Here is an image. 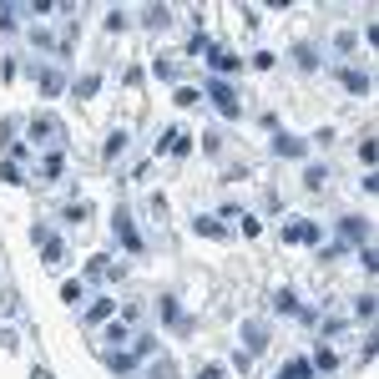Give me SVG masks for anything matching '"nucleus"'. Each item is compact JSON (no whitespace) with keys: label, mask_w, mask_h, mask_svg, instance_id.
I'll use <instances>...</instances> for the list:
<instances>
[{"label":"nucleus","mask_w":379,"mask_h":379,"mask_svg":"<svg viewBox=\"0 0 379 379\" xmlns=\"http://www.w3.org/2000/svg\"><path fill=\"white\" fill-rule=\"evenodd\" d=\"M207 101H213L223 117H238V112H243V107H238V91L228 87V81H207Z\"/></svg>","instance_id":"obj_1"},{"label":"nucleus","mask_w":379,"mask_h":379,"mask_svg":"<svg viewBox=\"0 0 379 379\" xmlns=\"http://www.w3.org/2000/svg\"><path fill=\"white\" fill-rule=\"evenodd\" d=\"M273 309H278V313H293V319H313V313H309L299 299H293L288 288H278V293H273Z\"/></svg>","instance_id":"obj_2"},{"label":"nucleus","mask_w":379,"mask_h":379,"mask_svg":"<svg viewBox=\"0 0 379 379\" xmlns=\"http://www.w3.org/2000/svg\"><path fill=\"white\" fill-rule=\"evenodd\" d=\"M273 152H278V157H304V152H309V142H304V137L278 132V137H273Z\"/></svg>","instance_id":"obj_3"},{"label":"nucleus","mask_w":379,"mask_h":379,"mask_svg":"<svg viewBox=\"0 0 379 379\" xmlns=\"http://www.w3.org/2000/svg\"><path fill=\"white\" fill-rule=\"evenodd\" d=\"M112 228H117V238H121V243H126V248H132V253H137V248H142V238H137V228H132V218H126V207H121V213H117V218H112Z\"/></svg>","instance_id":"obj_4"},{"label":"nucleus","mask_w":379,"mask_h":379,"mask_svg":"<svg viewBox=\"0 0 379 379\" xmlns=\"http://www.w3.org/2000/svg\"><path fill=\"white\" fill-rule=\"evenodd\" d=\"M283 243H319V228H313V223H288Z\"/></svg>","instance_id":"obj_5"},{"label":"nucleus","mask_w":379,"mask_h":379,"mask_svg":"<svg viewBox=\"0 0 379 379\" xmlns=\"http://www.w3.org/2000/svg\"><path fill=\"white\" fill-rule=\"evenodd\" d=\"M207 61H213V71H223V76H228V71H238V61H243V56L223 51V46H207Z\"/></svg>","instance_id":"obj_6"},{"label":"nucleus","mask_w":379,"mask_h":379,"mask_svg":"<svg viewBox=\"0 0 379 379\" xmlns=\"http://www.w3.org/2000/svg\"><path fill=\"white\" fill-rule=\"evenodd\" d=\"M107 369H112V374H132V369H137V354H132V349H112V354H107Z\"/></svg>","instance_id":"obj_7"},{"label":"nucleus","mask_w":379,"mask_h":379,"mask_svg":"<svg viewBox=\"0 0 379 379\" xmlns=\"http://www.w3.org/2000/svg\"><path fill=\"white\" fill-rule=\"evenodd\" d=\"M61 87H66L61 71H36V91H40V96H61Z\"/></svg>","instance_id":"obj_8"},{"label":"nucleus","mask_w":379,"mask_h":379,"mask_svg":"<svg viewBox=\"0 0 379 379\" xmlns=\"http://www.w3.org/2000/svg\"><path fill=\"white\" fill-rule=\"evenodd\" d=\"M243 339H248V354H258V349H268V329L263 324H243Z\"/></svg>","instance_id":"obj_9"},{"label":"nucleus","mask_w":379,"mask_h":379,"mask_svg":"<svg viewBox=\"0 0 379 379\" xmlns=\"http://www.w3.org/2000/svg\"><path fill=\"white\" fill-rule=\"evenodd\" d=\"M112 313H117V299H96V304L87 309V324H107Z\"/></svg>","instance_id":"obj_10"},{"label":"nucleus","mask_w":379,"mask_h":379,"mask_svg":"<svg viewBox=\"0 0 379 379\" xmlns=\"http://www.w3.org/2000/svg\"><path fill=\"white\" fill-rule=\"evenodd\" d=\"M273 379H313V364H309V359H293V364H283Z\"/></svg>","instance_id":"obj_11"},{"label":"nucleus","mask_w":379,"mask_h":379,"mask_svg":"<svg viewBox=\"0 0 379 379\" xmlns=\"http://www.w3.org/2000/svg\"><path fill=\"white\" fill-rule=\"evenodd\" d=\"M339 81H344V91H354V96H364V91H369V76H364V71H354V66H349Z\"/></svg>","instance_id":"obj_12"},{"label":"nucleus","mask_w":379,"mask_h":379,"mask_svg":"<svg viewBox=\"0 0 379 379\" xmlns=\"http://www.w3.org/2000/svg\"><path fill=\"white\" fill-rule=\"evenodd\" d=\"M339 238L344 243H364V223L359 218H339Z\"/></svg>","instance_id":"obj_13"},{"label":"nucleus","mask_w":379,"mask_h":379,"mask_svg":"<svg viewBox=\"0 0 379 379\" xmlns=\"http://www.w3.org/2000/svg\"><path fill=\"white\" fill-rule=\"evenodd\" d=\"M309 364H313V369H324V374H329L334 364H339V354H334L329 344H319V349H313V359H309Z\"/></svg>","instance_id":"obj_14"},{"label":"nucleus","mask_w":379,"mask_h":379,"mask_svg":"<svg viewBox=\"0 0 379 379\" xmlns=\"http://www.w3.org/2000/svg\"><path fill=\"white\" fill-rule=\"evenodd\" d=\"M31 132H36V137H61V121H56V117H36Z\"/></svg>","instance_id":"obj_15"},{"label":"nucleus","mask_w":379,"mask_h":379,"mask_svg":"<svg viewBox=\"0 0 379 379\" xmlns=\"http://www.w3.org/2000/svg\"><path fill=\"white\" fill-rule=\"evenodd\" d=\"M162 324H182V309H177L172 293H162Z\"/></svg>","instance_id":"obj_16"},{"label":"nucleus","mask_w":379,"mask_h":379,"mask_svg":"<svg viewBox=\"0 0 379 379\" xmlns=\"http://www.w3.org/2000/svg\"><path fill=\"white\" fill-rule=\"evenodd\" d=\"M40 248H46V263H51V268H61V263H66V248H61V238L40 243Z\"/></svg>","instance_id":"obj_17"},{"label":"nucleus","mask_w":379,"mask_h":379,"mask_svg":"<svg viewBox=\"0 0 379 379\" xmlns=\"http://www.w3.org/2000/svg\"><path fill=\"white\" fill-rule=\"evenodd\" d=\"M137 359H152V354H157V339H152V334H137Z\"/></svg>","instance_id":"obj_18"},{"label":"nucleus","mask_w":379,"mask_h":379,"mask_svg":"<svg viewBox=\"0 0 379 379\" xmlns=\"http://www.w3.org/2000/svg\"><path fill=\"white\" fill-rule=\"evenodd\" d=\"M167 152H177V157H187V152H193V137H187V132H177V126H172V147H167Z\"/></svg>","instance_id":"obj_19"},{"label":"nucleus","mask_w":379,"mask_h":379,"mask_svg":"<svg viewBox=\"0 0 379 379\" xmlns=\"http://www.w3.org/2000/svg\"><path fill=\"white\" fill-rule=\"evenodd\" d=\"M193 228H198V233H202V238H223V223H218V218H198Z\"/></svg>","instance_id":"obj_20"},{"label":"nucleus","mask_w":379,"mask_h":379,"mask_svg":"<svg viewBox=\"0 0 379 379\" xmlns=\"http://www.w3.org/2000/svg\"><path fill=\"white\" fill-rule=\"evenodd\" d=\"M61 167H66V162H61V152H51L46 162H40V172H46V182H56V177H61Z\"/></svg>","instance_id":"obj_21"},{"label":"nucleus","mask_w":379,"mask_h":379,"mask_svg":"<svg viewBox=\"0 0 379 379\" xmlns=\"http://www.w3.org/2000/svg\"><path fill=\"white\" fill-rule=\"evenodd\" d=\"M147 379H177V364H172V359H157Z\"/></svg>","instance_id":"obj_22"},{"label":"nucleus","mask_w":379,"mask_h":379,"mask_svg":"<svg viewBox=\"0 0 379 379\" xmlns=\"http://www.w3.org/2000/svg\"><path fill=\"white\" fill-rule=\"evenodd\" d=\"M304 182L313 187V193H319V187L329 182V167H309V172H304Z\"/></svg>","instance_id":"obj_23"},{"label":"nucleus","mask_w":379,"mask_h":379,"mask_svg":"<svg viewBox=\"0 0 379 379\" xmlns=\"http://www.w3.org/2000/svg\"><path fill=\"white\" fill-rule=\"evenodd\" d=\"M101 91V76H81L76 81V96H96Z\"/></svg>","instance_id":"obj_24"},{"label":"nucleus","mask_w":379,"mask_h":379,"mask_svg":"<svg viewBox=\"0 0 379 379\" xmlns=\"http://www.w3.org/2000/svg\"><path fill=\"white\" fill-rule=\"evenodd\" d=\"M0 182H10V187H20L26 177H20V167L15 162H0Z\"/></svg>","instance_id":"obj_25"},{"label":"nucleus","mask_w":379,"mask_h":379,"mask_svg":"<svg viewBox=\"0 0 379 379\" xmlns=\"http://www.w3.org/2000/svg\"><path fill=\"white\" fill-rule=\"evenodd\" d=\"M167 20H172V15H167L162 6H152V10H147V26H152V31H162V26H167Z\"/></svg>","instance_id":"obj_26"},{"label":"nucleus","mask_w":379,"mask_h":379,"mask_svg":"<svg viewBox=\"0 0 379 379\" xmlns=\"http://www.w3.org/2000/svg\"><path fill=\"white\" fill-rule=\"evenodd\" d=\"M293 61H299V66H304V71H313V66H319V56H313L309 46H299V51H293Z\"/></svg>","instance_id":"obj_27"},{"label":"nucleus","mask_w":379,"mask_h":379,"mask_svg":"<svg viewBox=\"0 0 379 379\" xmlns=\"http://www.w3.org/2000/svg\"><path fill=\"white\" fill-rule=\"evenodd\" d=\"M354 313H359V319H374V293H364V299H354Z\"/></svg>","instance_id":"obj_28"},{"label":"nucleus","mask_w":379,"mask_h":379,"mask_svg":"<svg viewBox=\"0 0 379 379\" xmlns=\"http://www.w3.org/2000/svg\"><path fill=\"white\" fill-rule=\"evenodd\" d=\"M61 299H66V304H81V283L66 278V283H61Z\"/></svg>","instance_id":"obj_29"},{"label":"nucleus","mask_w":379,"mask_h":379,"mask_svg":"<svg viewBox=\"0 0 379 379\" xmlns=\"http://www.w3.org/2000/svg\"><path fill=\"white\" fill-rule=\"evenodd\" d=\"M359 263H364V273H374V268H379V253H374V248H369V243H364V248H359Z\"/></svg>","instance_id":"obj_30"},{"label":"nucleus","mask_w":379,"mask_h":379,"mask_svg":"<svg viewBox=\"0 0 379 379\" xmlns=\"http://www.w3.org/2000/svg\"><path fill=\"white\" fill-rule=\"evenodd\" d=\"M15 15H20V6H0V31H10Z\"/></svg>","instance_id":"obj_31"},{"label":"nucleus","mask_w":379,"mask_h":379,"mask_svg":"<svg viewBox=\"0 0 379 379\" xmlns=\"http://www.w3.org/2000/svg\"><path fill=\"white\" fill-rule=\"evenodd\" d=\"M359 162H364V167H374V137H364V142H359Z\"/></svg>","instance_id":"obj_32"},{"label":"nucleus","mask_w":379,"mask_h":379,"mask_svg":"<svg viewBox=\"0 0 379 379\" xmlns=\"http://www.w3.org/2000/svg\"><path fill=\"white\" fill-rule=\"evenodd\" d=\"M207 46H213L207 36H193V40H187V51H193V56H207Z\"/></svg>","instance_id":"obj_33"},{"label":"nucleus","mask_w":379,"mask_h":379,"mask_svg":"<svg viewBox=\"0 0 379 379\" xmlns=\"http://www.w3.org/2000/svg\"><path fill=\"white\" fill-rule=\"evenodd\" d=\"M31 379H56V374H51V369H40V364H36V369H31Z\"/></svg>","instance_id":"obj_34"}]
</instances>
